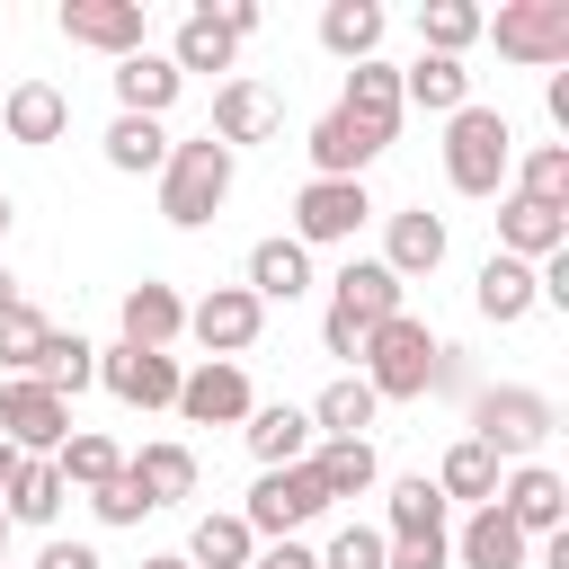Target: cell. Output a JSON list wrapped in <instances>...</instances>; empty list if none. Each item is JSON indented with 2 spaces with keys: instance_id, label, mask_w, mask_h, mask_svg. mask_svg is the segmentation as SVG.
<instances>
[{
  "instance_id": "1",
  "label": "cell",
  "mask_w": 569,
  "mask_h": 569,
  "mask_svg": "<svg viewBox=\"0 0 569 569\" xmlns=\"http://www.w3.org/2000/svg\"><path fill=\"white\" fill-rule=\"evenodd\" d=\"M391 311H409V284L382 267V258H347L338 276H329V320H320V338H329V356H365V338L391 320Z\"/></svg>"
},
{
  "instance_id": "2",
  "label": "cell",
  "mask_w": 569,
  "mask_h": 569,
  "mask_svg": "<svg viewBox=\"0 0 569 569\" xmlns=\"http://www.w3.org/2000/svg\"><path fill=\"white\" fill-rule=\"evenodd\" d=\"M507 169H516V124L498 107H480V98L453 107L445 116V187L453 196H498Z\"/></svg>"
},
{
  "instance_id": "3",
  "label": "cell",
  "mask_w": 569,
  "mask_h": 569,
  "mask_svg": "<svg viewBox=\"0 0 569 569\" xmlns=\"http://www.w3.org/2000/svg\"><path fill=\"white\" fill-rule=\"evenodd\" d=\"M231 178H240V160H231L213 133L169 142V160H160V213H169L178 231H204V222L231 204Z\"/></svg>"
},
{
  "instance_id": "4",
  "label": "cell",
  "mask_w": 569,
  "mask_h": 569,
  "mask_svg": "<svg viewBox=\"0 0 569 569\" xmlns=\"http://www.w3.org/2000/svg\"><path fill=\"white\" fill-rule=\"evenodd\" d=\"M436 356H445V338H436L418 311H391V320L365 338L356 373H365V391H373V400H427V382H436Z\"/></svg>"
},
{
  "instance_id": "5",
  "label": "cell",
  "mask_w": 569,
  "mask_h": 569,
  "mask_svg": "<svg viewBox=\"0 0 569 569\" xmlns=\"http://www.w3.org/2000/svg\"><path fill=\"white\" fill-rule=\"evenodd\" d=\"M560 427V409L533 391V382H489L471 391V445H489L498 462H533V445Z\"/></svg>"
},
{
  "instance_id": "6",
  "label": "cell",
  "mask_w": 569,
  "mask_h": 569,
  "mask_svg": "<svg viewBox=\"0 0 569 569\" xmlns=\"http://www.w3.org/2000/svg\"><path fill=\"white\" fill-rule=\"evenodd\" d=\"M329 516V489L311 480V462H284V471H258V489H249V507H240V525L258 533V542H293L302 525H320Z\"/></svg>"
},
{
  "instance_id": "7",
  "label": "cell",
  "mask_w": 569,
  "mask_h": 569,
  "mask_svg": "<svg viewBox=\"0 0 569 569\" xmlns=\"http://www.w3.org/2000/svg\"><path fill=\"white\" fill-rule=\"evenodd\" d=\"M480 36H498L507 62L560 71V62H569V0H498V18H489Z\"/></svg>"
},
{
  "instance_id": "8",
  "label": "cell",
  "mask_w": 569,
  "mask_h": 569,
  "mask_svg": "<svg viewBox=\"0 0 569 569\" xmlns=\"http://www.w3.org/2000/svg\"><path fill=\"white\" fill-rule=\"evenodd\" d=\"M365 213H373L365 178H302V196H293V240H302V249H347V240L365 231Z\"/></svg>"
},
{
  "instance_id": "9",
  "label": "cell",
  "mask_w": 569,
  "mask_h": 569,
  "mask_svg": "<svg viewBox=\"0 0 569 569\" xmlns=\"http://www.w3.org/2000/svg\"><path fill=\"white\" fill-rule=\"evenodd\" d=\"M258 329H267V302H258L249 284H213L204 302H187V338H196L204 356H222V365H240V356L258 347Z\"/></svg>"
},
{
  "instance_id": "10",
  "label": "cell",
  "mask_w": 569,
  "mask_h": 569,
  "mask_svg": "<svg viewBox=\"0 0 569 569\" xmlns=\"http://www.w3.org/2000/svg\"><path fill=\"white\" fill-rule=\"evenodd\" d=\"M62 436H71V400H53V391L27 382V373L0 382V445H9V453H44V462H53Z\"/></svg>"
},
{
  "instance_id": "11",
  "label": "cell",
  "mask_w": 569,
  "mask_h": 569,
  "mask_svg": "<svg viewBox=\"0 0 569 569\" xmlns=\"http://www.w3.org/2000/svg\"><path fill=\"white\" fill-rule=\"evenodd\" d=\"M498 516H507L525 542H551V533H569V480L542 471V462H516V471L498 480Z\"/></svg>"
},
{
  "instance_id": "12",
  "label": "cell",
  "mask_w": 569,
  "mask_h": 569,
  "mask_svg": "<svg viewBox=\"0 0 569 569\" xmlns=\"http://www.w3.org/2000/svg\"><path fill=\"white\" fill-rule=\"evenodd\" d=\"M187 427H240L249 409H258V391H249V373L240 365H222V356H204L196 373H178V400H169Z\"/></svg>"
},
{
  "instance_id": "13",
  "label": "cell",
  "mask_w": 569,
  "mask_h": 569,
  "mask_svg": "<svg viewBox=\"0 0 569 569\" xmlns=\"http://www.w3.org/2000/svg\"><path fill=\"white\" fill-rule=\"evenodd\" d=\"M142 0H62V36L71 44H89V53H107V62H124V53H142Z\"/></svg>"
},
{
  "instance_id": "14",
  "label": "cell",
  "mask_w": 569,
  "mask_h": 569,
  "mask_svg": "<svg viewBox=\"0 0 569 569\" xmlns=\"http://www.w3.org/2000/svg\"><path fill=\"white\" fill-rule=\"evenodd\" d=\"M98 382L124 400V409H169L178 400V356H142V347H98Z\"/></svg>"
},
{
  "instance_id": "15",
  "label": "cell",
  "mask_w": 569,
  "mask_h": 569,
  "mask_svg": "<svg viewBox=\"0 0 569 569\" xmlns=\"http://www.w3.org/2000/svg\"><path fill=\"white\" fill-rule=\"evenodd\" d=\"M124 347H142V356H169L178 338H187V302H178V284H160V276H142V284H124Z\"/></svg>"
},
{
  "instance_id": "16",
  "label": "cell",
  "mask_w": 569,
  "mask_h": 569,
  "mask_svg": "<svg viewBox=\"0 0 569 569\" xmlns=\"http://www.w3.org/2000/svg\"><path fill=\"white\" fill-rule=\"evenodd\" d=\"M338 116H347L365 142H391V133H400V71H391L382 53H373V62H356V71H347Z\"/></svg>"
},
{
  "instance_id": "17",
  "label": "cell",
  "mask_w": 569,
  "mask_h": 569,
  "mask_svg": "<svg viewBox=\"0 0 569 569\" xmlns=\"http://www.w3.org/2000/svg\"><path fill=\"white\" fill-rule=\"evenodd\" d=\"M62 124H71V98H62L53 80H18V89H0V133H9V142L44 151V142H62Z\"/></svg>"
},
{
  "instance_id": "18",
  "label": "cell",
  "mask_w": 569,
  "mask_h": 569,
  "mask_svg": "<svg viewBox=\"0 0 569 569\" xmlns=\"http://www.w3.org/2000/svg\"><path fill=\"white\" fill-rule=\"evenodd\" d=\"M569 249V213H551V204H525V196H498V258H525V267H542V258H560Z\"/></svg>"
},
{
  "instance_id": "19",
  "label": "cell",
  "mask_w": 569,
  "mask_h": 569,
  "mask_svg": "<svg viewBox=\"0 0 569 569\" xmlns=\"http://www.w3.org/2000/svg\"><path fill=\"white\" fill-rule=\"evenodd\" d=\"M240 436H249L258 471H284V462H302V453L320 445L311 409H293V400H267V409H249V418H240Z\"/></svg>"
},
{
  "instance_id": "20",
  "label": "cell",
  "mask_w": 569,
  "mask_h": 569,
  "mask_svg": "<svg viewBox=\"0 0 569 569\" xmlns=\"http://www.w3.org/2000/svg\"><path fill=\"white\" fill-rule=\"evenodd\" d=\"M178 89H187V80H178V62H169V53H151V44L116 62V116H151V124H160V116L178 107Z\"/></svg>"
},
{
  "instance_id": "21",
  "label": "cell",
  "mask_w": 569,
  "mask_h": 569,
  "mask_svg": "<svg viewBox=\"0 0 569 569\" xmlns=\"http://www.w3.org/2000/svg\"><path fill=\"white\" fill-rule=\"evenodd\" d=\"M302 462H311V480L329 489V507H338V498H365V489L382 480V453H373V436H320Z\"/></svg>"
},
{
  "instance_id": "22",
  "label": "cell",
  "mask_w": 569,
  "mask_h": 569,
  "mask_svg": "<svg viewBox=\"0 0 569 569\" xmlns=\"http://www.w3.org/2000/svg\"><path fill=\"white\" fill-rule=\"evenodd\" d=\"M124 480H133V489H142V507L160 516V507L196 498V453H187L178 436H160V445H142V453H124Z\"/></svg>"
},
{
  "instance_id": "23",
  "label": "cell",
  "mask_w": 569,
  "mask_h": 569,
  "mask_svg": "<svg viewBox=\"0 0 569 569\" xmlns=\"http://www.w3.org/2000/svg\"><path fill=\"white\" fill-rule=\"evenodd\" d=\"M204 133L240 160V142H267V133H276V98H267L258 80H222V89H213V124H204Z\"/></svg>"
},
{
  "instance_id": "24",
  "label": "cell",
  "mask_w": 569,
  "mask_h": 569,
  "mask_svg": "<svg viewBox=\"0 0 569 569\" xmlns=\"http://www.w3.org/2000/svg\"><path fill=\"white\" fill-rule=\"evenodd\" d=\"M382 267H391L400 284L436 276V267H445V213H391V222H382Z\"/></svg>"
},
{
  "instance_id": "25",
  "label": "cell",
  "mask_w": 569,
  "mask_h": 569,
  "mask_svg": "<svg viewBox=\"0 0 569 569\" xmlns=\"http://www.w3.org/2000/svg\"><path fill=\"white\" fill-rule=\"evenodd\" d=\"M258 302H302L311 293V249L293 240V231H276V240H258L249 249V276H240Z\"/></svg>"
},
{
  "instance_id": "26",
  "label": "cell",
  "mask_w": 569,
  "mask_h": 569,
  "mask_svg": "<svg viewBox=\"0 0 569 569\" xmlns=\"http://www.w3.org/2000/svg\"><path fill=\"white\" fill-rule=\"evenodd\" d=\"M471 302H480V320H498V329H516V320H533V311H542L533 267H525V258H498V249H489V267H480V284H471Z\"/></svg>"
},
{
  "instance_id": "27",
  "label": "cell",
  "mask_w": 569,
  "mask_h": 569,
  "mask_svg": "<svg viewBox=\"0 0 569 569\" xmlns=\"http://www.w3.org/2000/svg\"><path fill=\"white\" fill-rule=\"evenodd\" d=\"M525 551H533V542L498 516V498H489V507H471V516H462V533H453V560H462V569H525Z\"/></svg>"
},
{
  "instance_id": "28",
  "label": "cell",
  "mask_w": 569,
  "mask_h": 569,
  "mask_svg": "<svg viewBox=\"0 0 569 569\" xmlns=\"http://www.w3.org/2000/svg\"><path fill=\"white\" fill-rule=\"evenodd\" d=\"M302 151H311V178H365V169L382 160V142H365V133H356L338 107H329V116L302 133Z\"/></svg>"
},
{
  "instance_id": "29",
  "label": "cell",
  "mask_w": 569,
  "mask_h": 569,
  "mask_svg": "<svg viewBox=\"0 0 569 569\" xmlns=\"http://www.w3.org/2000/svg\"><path fill=\"white\" fill-rule=\"evenodd\" d=\"M62 498H71V489H62V471H53L44 453H18V471L0 480L9 525H53V516H62Z\"/></svg>"
},
{
  "instance_id": "30",
  "label": "cell",
  "mask_w": 569,
  "mask_h": 569,
  "mask_svg": "<svg viewBox=\"0 0 569 569\" xmlns=\"http://www.w3.org/2000/svg\"><path fill=\"white\" fill-rule=\"evenodd\" d=\"M498 480H507V462H498L489 445H471V436H462V445H445V462H436L445 507H453V498H462V507H489V498H498Z\"/></svg>"
},
{
  "instance_id": "31",
  "label": "cell",
  "mask_w": 569,
  "mask_h": 569,
  "mask_svg": "<svg viewBox=\"0 0 569 569\" xmlns=\"http://www.w3.org/2000/svg\"><path fill=\"white\" fill-rule=\"evenodd\" d=\"M480 27H489V9H480V0H427V9H418V53L462 62V53L480 44Z\"/></svg>"
},
{
  "instance_id": "32",
  "label": "cell",
  "mask_w": 569,
  "mask_h": 569,
  "mask_svg": "<svg viewBox=\"0 0 569 569\" xmlns=\"http://www.w3.org/2000/svg\"><path fill=\"white\" fill-rule=\"evenodd\" d=\"M382 27H391V18H382L373 0H329V9H320V44H329L338 62H373V53H382Z\"/></svg>"
},
{
  "instance_id": "33",
  "label": "cell",
  "mask_w": 569,
  "mask_h": 569,
  "mask_svg": "<svg viewBox=\"0 0 569 569\" xmlns=\"http://www.w3.org/2000/svg\"><path fill=\"white\" fill-rule=\"evenodd\" d=\"M231 53H240V36H231L213 9H187V18H178V36H169L178 80H187V71H231Z\"/></svg>"
},
{
  "instance_id": "34",
  "label": "cell",
  "mask_w": 569,
  "mask_h": 569,
  "mask_svg": "<svg viewBox=\"0 0 569 569\" xmlns=\"http://www.w3.org/2000/svg\"><path fill=\"white\" fill-rule=\"evenodd\" d=\"M400 107L453 116V107H471V71H462V62H445V53H418V62L400 71Z\"/></svg>"
},
{
  "instance_id": "35",
  "label": "cell",
  "mask_w": 569,
  "mask_h": 569,
  "mask_svg": "<svg viewBox=\"0 0 569 569\" xmlns=\"http://www.w3.org/2000/svg\"><path fill=\"white\" fill-rule=\"evenodd\" d=\"M507 196L569 213V142H533V151H516V169H507Z\"/></svg>"
},
{
  "instance_id": "36",
  "label": "cell",
  "mask_w": 569,
  "mask_h": 569,
  "mask_svg": "<svg viewBox=\"0 0 569 569\" xmlns=\"http://www.w3.org/2000/svg\"><path fill=\"white\" fill-rule=\"evenodd\" d=\"M27 382H44L53 400H71V391H89V382H98V347H89L80 329H53V338H44V365H36Z\"/></svg>"
},
{
  "instance_id": "37",
  "label": "cell",
  "mask_w": 569,
  "mask_h": 569,
  "mask_svg": "<svg viewBox=\"0 0 569 569\" xmlns=\"http://www.w3.org/2000/svg\"><path fill=\"white\" fill-rule=\"evenodd\" d=\"M53 471H62V489H107V480L124 471V445H116V436L71 427V436H62V453H53Z\"/></svg>"
},
{
  "instance_id": "38",
  "label": "cell",
  "mask_w": 569,
  "mask_h": 569,
  "mask_svg": "<svg viewBox=\"0 0 569 569\" xmlns=\"http://www.w3.org/2000/svg\"><path fill=\"white\" fill-rule=\"evenodd\" d=\"M258 560V533L240 525V516H196V533H187V569H249Z\"/></svg>"
},
{
  "instance_id": "39",
  "label": "cell",
  "mask_w": 569,
  "mask_h": 569,
  "mask_svg": "<svg viewBox=\"0 0 569 569\" xmlns=\"http://www.w3.org/2000/svg\"><path fill=\"white\" fill-rule=\"evenodd\" d=\"M160 160H169V133H160L151 116H116V124H107V169H124V178H160Z\"/></svg>"
},
{
  "instance_id": "40",
  "label": "cell",
  "mask_w": 569,
  "mask_h": 569,
  "mask_svg": "<svg viewBox=\"0 0 569 569\" xmlns=\"http://www.w3.org/2000/svg\"><path fill=\"white\" fill-rule=\"evenodd\" d=\"M373 409H382V400L365 391V373H338V382L311 400V427H320V436H365V427H373Z\"/></svg>"
},
{
  "instance_id": "41",
  "label": "cell",
  "mask_w": 569,
  "mask_h": 569,
  "mask_svg": "<svg viewBox=\"0 0 569 569\" xmlns=\"http://www.w3.org/2000/svg\"><path fill=\"white\" fill-rule=\"evenodd\" d=\"M382 533H391V542H400V533H445V489H436L427 471L391 480V516H382Z\"/></svg>"
},
{
  "instance_id": "42",
  "label": "cell",
  "mask_w": 569,
  "mask_h": 569,
  "mask_svg": "<svg viewBox=\"0 0 569 569\" xmlns=\"http://www.w3.org/2000/svg\"><path fill=\"white\" fill-rule=\"evenodd\" d=\"M44 338H53V320H44L36 302L0 311V373H9V382H18V373H36V365H44Z\"/></svg>"
},
{
  "instance_id": "43",
  "label": "cell",
  "mask_w": 569,
  "mask_h": 569,
  "mask_svg": "<svg viewBox=\"0 0 569 569\" xmlns=\"http://www.w3.org/2000/svg\"><path fill=\"white\" fill-rule=\"evenodd\" d=\"M382 525H338L329 533V551H320V569H382Z\"/></svg>"
},
{
  "instance_id": "44",
  "label": "cell",
  "mask_w": 569,
  "mask_h": 569,
  "mask_svg": "<svg viewBox=\"0 0 569 569\" xmlns=\"http://www.w3.org/2000/svg\"><path fill=\"white\" fill-rule=\"evenodd\" d=\"M391 542V533H382ZM453 560V533H400L391 551H382V569H445Z\"/></svg>"
},
{
  "instance_id": "45",
  "label": "cell",
  "mask_w": 569,
  "mask_h": 569,
  "mask_svg": "<svg viewBox=\"0 0 569 569\" xmlns=\"http://www.w3.org/2000/svg\"><path fill=\"white\" fill-rule=\"evenodd\" d=\"M89 507H98V525H142V516H151V507H142V489H133L124 471H116L107 489H89Z\"/></svg>"
},
{
  "instance_id": "46",
  "label": "cell",
  "mask_w": 569,
  "mask_h": 569,
  "mask_svg": "<svg viewBox=\"0 0 569 569\" xmlns=\"http://www.w3.org/2000/svg\"><path fill=\"white\" fill-rule=\"evenodd\" d=\"M36 569H107V560H98L89 542H44V551H36Z\"/></svg>"
},
{
  "instance_id": "47",
  "label": "cell",
  "mask_w": 569,
  "mask_h": 569,
  "mask_svg": "<svg viewBox=\"0 0 569 569\" xmlns=\"http://www.w3.org/2000/svg\"><path fill=\"white\" fill-rule=\"evenodd\" d=\"M249 569H320V551H311V542H267Z\"/></svg>"
},
{
  "instance_id": "48",
  "label": "cell",
  "mask_w": 569,
  "mask_h": 569,
  "mask_svg": "<svg viewBox=\"0 0 569 569\" xmlns=\"http://www.w3.org/2000/svg\"><path fill=\"white\" fill-rule=\"evenodd\" d=\"M204 9H213V0H204ZM213 18H222V27H231V36H258V27H267V9H258V0H222V9H213Z\"/></svg>"
},
{
  "instance_id": "49",
  "label": "cell",
  "mask_w": 569,
  "mask_h": 569,
  "mask_svg": "<svg viewBox=\"0 0 569 569\" xmlns=\"http://www.w3.org/2000/svg\"><path fill=\"white\" fill-rule=\"evenodd\" d=\"M18 302H27V293H18V276L0 267V311H18Z\"/></svg>"
},
{
  "instance_id": "50",
  "label": "cell",
  "mask_w": 569,
  "mask_h": 569,
  "mask_svg": "<svg viewBox=\"0 0 569 569\" xmlns=\"http://www.w3.org/2000/svg\"><path fill=\"white\" fill-rule=\"evenodd\" d=\"M142 569H187V551H151V560H142Z\"/></svg>"
},
{
  "instance_id": "51",
  "label": "cell",
  "mask_w": 569,
  "mask_h": 569,
  "mask_svg": "<svg viewBox=\"0 0 569 569\" xmlns=\"http://www.w3.org/2000/svg\"><path fill=\"white\" fill-rule=\"evenodd\" d=\"M9 533H18V525H9V507H0V560H9Z\"/></svg>"
},
{
  "instance_id": "52",
  "label": "cell",
  "mask_w": 569,
  "mask_h": 569,
  "mask_svg": "<svg viewBox=\"0 0 569 569\" xmlns=\"http://www.w3.org/2000/svg\"><path fill=\"white\" fill-rule=\"evenodd\" d=\"M9 222H18V204H9V196H0V240H9Z\"/></svg>"
},
{
  "instance_id": "53",
  "label": "cell",
  "mask_w": 569,
  "mask_h": 569,
  "mask_svg": "<svg viewBox=\"0 0 569 569\" xmlns=\"http://www.w3.org/2000/svg\"><path fill=\"white\" fill-rule=\"evenodd\" d=\"M9 471H18V453H9V445H0V480H9Z\"/></svg>"
},
{
  "instance_id": "54",
  "label": "cell",
  "mask_w": 569,
  "mask_h": 569,
  "mask_svg": "<svg viewBox=\"0 0 569 569\" xmlns=\"http://www.w3.org/2000/svg\"><path fill=\"white\" fill-rule=\"evenodd\" d=\"M0 569H9V560H0Z\"/></svg>"
}]
</instances>
